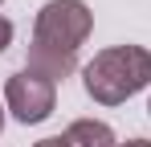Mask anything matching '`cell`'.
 I'll use <instances>...</instances> for the list:
<instances>
[{
    "label": "cell",
    "mask_w": 151,
    "mask_h": 147,
    "mask_svg": "<svg viewBox=\"0 0 151 147\" xmlns=\"http://www.w3.org/2000/svg\"><path fill=\"white\" fill-rule=\"evenodd\" d=\"M12 33H17V29H12V21H8V17H0V53L12 45Z\"/></svg>",
    "instance_id": "5b68a950"
},
{
    "label": "cell",
    "mask_w": 151,
    "mask_h": 147,
    "mask_svg": "<svg viewBox=\"0 0 151 147\" xmlns=\"http://www.w3.org/2000/svg\"><path fill=\"white\" fill-rule=\"evenodd\" d=\"M57 139H61V147H119L110 122L102 119H74Z\"/></svg>",
    "instance_id": "277c9868"
},
{
    "label": "cell",
    "mask_w": 151,
    "mask_h": 147,
    "mask_svg": "<svg viewBox=\"0 0 151 147\" xmlns=\"http://www.w3.org/2000/svg\"><path fill=\"white\" fill-rule=\"evenodd\" d=\"M94 29V12L86 0H45L33 17V49H49L61 57H78Z\"/></svg>",
    "instance_id": "7a4b0ae2"
},
{
    "label": "cell",
    "mask_w": 151,
    "mask_h": 147,
    "mask_svg": "<svg viewBox=\"0 0 151 147\" xmlns=\"http://www.w3.org/2000/svg\"><path fill=\"white\" fill-rule=\"evenodd\" d=\"M4 106H8V115L17 122H25V127H37V122H45L53 115V106H57V86L45 82V78H37V74H12L8 82H4Z\"/></svg>",
    "instance_id": "3957f363"
},
{
    "label": "cell",
    "mask_w": 151,
    "mask_h": 147,
    "mask_svg": "<svg viewBox=\"0 0 151 147\" xmlns=\"http://www.w3.org/2000/svg\"><path fill=\"white\" fill-rule=\"evenodd\" d=\"M0 4H4V0H0Z\"/></svg>",
    "instance_id": "30bf717a"
},
{
    "label": "cell",
    "mask_w": 151,
    "mask_h": 147,
    "mask_svg": "<svg viewBox=\"0 0 151 147\" xmlns=\"http://www.w3.org/2000/svg\"><path fill=\"white\" fill-rule=\"evenodd\" d=\"M82 86L98 106H123L127 98L151 86V49L143 45L98 49L94 61L82 66Z\"/></svg>",
    "instance_id": "6da1fadb"
},
{
    "label": "cell",
    "mask_w": 151,
    "mask_h": 147,
    "mask_svg": "<svg viewBox=\"0 0 151 147\" xmlns=\"http://www.w3.org/2000/svg\"><path fill=\"white\" fill-rule=\"evenodd\" d=\"M119 147H151V139H127V143H119Z\"/></svg>",
    "instance_id": "8992f818"
},
{
    "label": "cell",
    "mask_w": 151,
    "mask_h": 147,
    "mask_svg": "<svg viewBox=\"0 0 151 147\" xmlns=\"http://www.w3.org/2000/svg\"><path fill=\"white\" fill-rule=\"evenodd\" d=\"M147 115H151V98H147Z\"/></svg>",
    "instance_id": "9c48e42d"
},
{
    "label": "cell",
    "mask_w": 151,
    "mask_h": 147,
    "mask_svg": "<svg viewBox=\"0 0 151 147\" xmlns=\"http://www.w3.org/2000/svg\"><path fill=\"white\" fill-rule=\"evenodd\" d=\"M0 131H4V106H0Z\"/></svg>",
    "instance_id": "ba28073f"
},
{
    "label": "cell",
    "mask_w": 151,
    "mask_h": 147,
    "mask_svg": "<svg viewBox=\"0 0 151 147\" xmlns=\"http://www.w3.org/2000/svg\"><path fill=\"white\" fill-rule=\"evenodd\" d=\"M33 147H61V139L53 135V139H41V143H33Z\"/></svg>",
    "instance_id": "52a82bcc"
}]
</instances>
